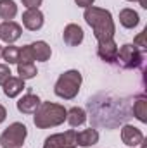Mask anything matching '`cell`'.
Returning a JSON list of instances; mask_svg holds the SVG:
<instances>
[{
    "instance_id": "24",
    "label": "cell",
    "mask_w": 147,
    "mask_h": 148,
    "mask_svg": "<svg viewBox=\"0 0 147 148\" xmlns=\"http://www.w3.org/2000/svg\"><path fill=\"white\" fill-rule=\"evenodd\" d=\"M10 76H12L10 67H9L7 64H0V86H3V84H5V81H7Z\"/></svg>"
},
{
    "instance_id": "6",
    "label": "cell",
    "mask_w": 147,
    "mask_h": 148,
    "mask_svg": "<svg viewBox=\"0 0 147 148\" xmlns=\"http://www.w3.org/2000/svg\"><path fill=\"white\" fill-rule=\"evenodd\" d=\"M76 131L74 129H68L64 133H55V134H50L45 143L43 148H71L76 147Z\"/></svg>"
},
{
    "instance_id": "27",
    "label": "cell",
    "mask_w": 147,
    "mask_h": 148,
    "mask_svg": "<svg viewBox=\"0 0 147 148\" xmlns=\"http://www.w3.org/2000/svg\"><path fill=\"white\" fill-rule=\"evenodd\" d=\"M5 119H7V109H5V107L0 103V124H2Z\"/></svg>"
},
{
    "instance_id": "7",
    "label": "cell",
    "mask_w": 147,
    "mask_h": 148,
    "mask_svg": "<svg viewBox=\"0 0 147 148\" xmlns=\"http://www.w3.org/2000/svg\"><path fill=\"white\" fill-rule=\"evenodd\" d=\"M121 141H123L126 147L137 148V147H140L142 141H144V133H142L139 127L132 126V124H125V126L121 127Z\"/></svg>"
},
{
    "instance_id": "12",
    "label": "cell",
    "mask_w": 147,
    "mask_h": 148,
    "mask_svg": "<svg viewBox=\"0 0 147 148\" xmlns=\"http://www.w3.org/2000/svg\"><path fill=\"white\" fill-rule=\"evenodd\" d=\"M42 103V100H40V97L35 95V93H26V95H23L19 100H17V103H16V107H17V110L21 112V114H35V110L38 109V105Z\"/></svg>"
},
{
    "instance_id": "15",
    "label": "cell",
    "mask_w": 147,
    "mask_h": 148,
    "mask_svg": "<svg viewBox=\"0 0 147 148\" xmlns=\"http://www.w3.org/2000/svg\"><path fill=\"white\" fill-rule=\"evenodd\" d=\"M139 23H140V16H139L137 10H133V9H123V10H119V24L123 28L133 29V28L139 26Z\"/></svg>"
},
{
    "instance_id": "14",
    "label": "cell",
    "mask_w": 147,
    "mask_h": 148,
    "mask_svg": "<svg viewBox=\"0 0 147 148\" xmlns=\"http://www.w3.org/2000/svg\"><path fill=\"white\" fill-rule=\"evenodd\" d=\"M23 90H24V81H23L21 77H16V76H10V77L5 81V84H3V95H5L7 98H16V97H19V95L23 93Z\"/></svg>"
},
{
    "instance_id": "4",
    "label": "cell",
    "mask_w": 147,
    "mask_h": 148,
    "mask_svg": "<svg viewBox=\"0 0 147 148\" xmlns=\"http://www.w3.org/2000/svg\"><path fill=\"white\" fill-rule=\"evenodd\" d=\"M26 136H28V127L23 122H12L0 134V147L2 148H23V143H24Z\"/></svg>"
},
{
    "instance_id": "18",
    "label": "cell",
    "mask_w": 147,
    "mask_h": 148,
    "mask_svg": "<svg viewBox=\"0 0 147 148\" xmlns=\"http://www.w3.org/2000/svg\"><path fill=\"white\" fill-rule=\"evenodd\" d=\"M17 16V5L14 0H0V19L12 21Z\"/></svg>"
},
{
    "instance_id": "1",
    "label": "cell",
    "mask_w": 147,
    "mask_h": 148,
    "mask_svg": "<svg viewBox=\"0 0 147 148\" xmlns=\"http://www.w3.org/2000/svg\"><path fill=\"white\" fill-rule=\"evenodd\" d=\"M83 17L87 21V24L92 28L94 36L97 41H107L114 40L116 35V24L107 9H101V7H87L83 12Z\"/></svg>"
},
{
    "instance_id": "31",
    "label": "cell",
    "mask_w": 147,
    "mask_h": 148,
    "mask_svg": "<svg viewBox=\"0 0 147 148\" xmlns=\"http://www.w3.org/2000/svg\"><path fill=\"white\" fill-rule=\"evenodd\" d=\"M71 148H76V147H71Z\"/></svg>"
},
{
    "instance_id": "8",
    "label": "cell",
    "mask_w": 147,
    "mask_h": 148,
    "mask_svg": "<svg viewBox=\"0 0 147 148\" xmlns=\"http://www.w3.org/2000/svg\"><path fill=\"white\" fill-rule=\"evenodd\" d=\"M23 35V29L17 23L14 21H3L0 24V40L5 41L7 45H12L14 41H17Z\"/></svg>"
},
{
    "instance_id": "11",
    "label": "cell",
    "mask_w": 147,
    "mask_h": 148,
    "mask_svg": "<svg viewBox=\"0 0 147 148\" xmlns=\"http://www.w3.org/2000/svg\"><path fill=\"white\" fill-rule=\"evenodd\" d=\"M83 38H85V33H83L81 26L73 24V23L68 24L64 28V31H62V40H64V43L68 47H78L83 41Z\"/></svg>"
},
{
    "instance_id": "10",
    "label": "cell",
    "mask_w": 147,
    "mask_h": 148,
    "mask_svg": "<svg viewBox=\"0 0 147 148\" xmlns=\"http://www.w3.org/2000/svg\"><path fill=\"white\" fill-rule=\"evenodd\" d=\"M97 55L107 62V64H114L116 62V57H118V45L114 40H107V41H99V47H97Z\"/></svg>"
},
{
    "instance_id": "5",
    "label": "cell",
    "mask_w": 147,
    "mask_h": 148,
    "mask_svg": "<svg viewBox=\"0 0 147 148\" xmlns=\"http://www.w3.org/2000/svg\"><path fill=\"white\" fill-rule=\"evenodd\" d=\"M144 62V53L133 45V43H125L123 47L118 48V57L116 64H119L123 69H137Z\"/></svg>"
},
{
    "instance_id": "21",
    "label": "cell",
    "mask_w": 147,
    "mask_h": 148,
    "mask_svg": "<svg viewBox=\"0 0 147 148\" xmlns=\"http://www.w3.org/2000/svg\"><path fill=\"white\" fill-rule=\"evenodd\" d=\"M2 59L9 64H17L19 62V47H16L14 43L12 45H7L2 48Z\"/></svg>"
},
{
    "instance_id": "30",
    "label": "cell",
    "mask_w": 147,
    "mask_h": 148,
    "mask_svg": "<svg viewBox=\"0 0 147 148\" xmlns=\"http://www.w3.org/2000/svg\"><path fill=\"white\" fill-rule=\"evenodd\" d=\"M126 2H137V0H126Z\"/></svg>"
},
{
    "instance_id": "3",
    "label": "cell",
    "mask_w": 147,
    "mask_h": 148,
    "mask_svg": "<svg viewBox=\"0 0 147 148\" xmlns=\"http://www.w3.org/2000/svg\"><path fill=\"white\" fill-rule=\"evenodd\" d=\"M81 83H83L81 73L76 69H69L57 77V81L54 84V93L62 100H73L80 93Z\"/></svg>"
},
{
    "instance_id": "23",
    "label": "cell",
    "mask_w": 147,
    "mask_h": 148,
    "mask_svg": "<svg viewBox=\"0 0 147 148\" xmlns=\"http://www.w3.org/2000/svg\"><path fill=\"white\" fill-rule=\"evenodd\" d=\"M146 36H147V31L144 29L142 33H139L137 36L133 38V45L140 50V52H144V50H147V41H146Z\"/></svg>"
},
{
    "instance_id": "17",
    "label": "cell",
    "mask_w": 147,
    "mask_h": 148,
    "mask_svg": "<svg viewBox=\"0 0 147 148\" xmlns=\"http://www.w3.org/2000/svg\"><path fill=\"white\" fill-rule=\"evenodd\" d=\"M66 121L69 122V126H71V127L83 126V124L87 122V112L83 110L81 107H71V109L68 110Z\"/></svg>"
},
{
    "instance_id": "2",
    "label": "cell",
    "mask_w": 147,
    "mask_h": 148,
    "mask_svg": "<svg viewBox=\"0 0 147 148\" xmlns=\"http://www.w3.org/2000/svg\"><path fill=\"white\" fill-rule=\"evenodd\" d=\"M66 115H68V109L64 105L54 102H42L33 114V124L38 129L57 127L66 121Z\"/></svg>"
},
{
    "instance_id": "29",
    "label": "cell",
    "mask_w": 147,
    "mask_h": 148,
    "mask_svg": "<svg viewBox=\"0 0 147 148\" xmlns=\"http://www.w3.org/2000/svg\"><path fill=\"white\" fill-rule=\"evenodd\" d=\"M2 48H3V47H2V45H0V59H2Z\"/></svg>"
},
{
    "instance_id": "28",
    "label": "cell",
    "mask_w": 147,
    "mask_h": 148,
    "mask_svg": "<svg viewBox=\"0 0 147 148\" xmlns=\"http://www.w3.org/2000/svg\"><path fill=\"white\" fill-rule=\"evenodd\" d=\"M139 3H140V7L142 9H147V0H137Z\"/></svg>"
},
{
    "instance_id": "26",
    "label": "cell",
    "mask_w": 147,
    "mask_h": 148,
    "mask_svg": "<svg viewBox=\"0 0 147 148\" xmlns=\"http://www.w3.org/2000/svg\"><path fill=\"white\" fill-rule=\"evenodd\" d=\"M94 2H95V0H74V3H76L78 7H83V9L92 7V5H94Z\"/></svg>"
},
{
    "instance_id": "16",
    "label": "cell",
    "mask_w": 147,
    "mask_h": 148,
    "mask_svg": "<svg viewBox=\"0 0 147 148\" xmlns=\"http://www.w3.org/2000/svg\"><path fill=\"white\" fill-rule=\"evenodd\" d=\"M31 48H33V53H35V60H40V62H47L52 55L50 45L43 40H38L35 43H31Z\"/></svg>"
},
{
    "instance_id": "20",
    "label": "cell",
    "mask_w": 147,
    "mask_h": 148,
    "mask_svg": "<svg viewBox=\"0 0 147 148\" xmlns=\"http://www.w3.org/2000/svg\"><path fill=\"white\" fill-rule=\"evenodd\" d=\"M133 115L142 122L146 124L147 122V98L146 97H139L133 103Z\"/></svg>"
},
{
    "instance_id": "13",
    "label": "cell",
    "mask_w": 147,
    "mask_h": 148,
    "mask_svg": "<svg viewBox=\"0 0 147 148\" xmlns=\"http://www.w3.org/2000/svg\"><path fill=\"white\" fill-rule=\"evenodd\" d=\"M76 147H83V148H88V147H94L99 143V133L97 129H83L80 133H76Z\"/></svg>"
},
{
    "instance_id": "25",
    "label": "cell",
    "mask_w": 147,
    "mask_h": 148,
    "mask_svg": "<svg viewBox=\"0 0 147 148\" xmlns=\"http://www.w3.org/2000/svg\"><path fill=\"white\" fill-rule=\"evenodd\" d=\"M21 2H23V5L26 9H38L43 0H21Z\"/></svg>"
},
{
    "instance_id": "22",
    "label": "cell",
    "mask_w": 147,
    "mask_h": 148,
    "mask_svg": "<svg viewBox=\"0 0 147 148\" xmlns=\"http://www.w3.org/2000/svg\"><path fill=\"white\" fill-rule=\"evenodd\" d=\"M19 62H35V53L31 45H24L23 48H19Z\"/></svg>"
},
{
    "instance_id": "19",
    "label": "cell",
    "mask_w": 147,
    "mask_h": 148,
    "mask_svg": "<svg viewBox=\"0 0 147 148\" xmlns=\"http://www.w3.org/2000/svg\"><path fill=\"white\" fill-rule=\"evenodd\" d=\"M37 74H38V69L33 62H19L17 64V77H21L23 81L33 79Z\"/></svg>"
},
{
    "instance_id": "9",
    "label": "cell",
    "mask_w": 147,
    "mask_h": 148,
    "mask_svg": "<svg viewBox=\"0 0 147 148\" xmlns=\"http://www.w3.org/2000/svg\"><path fill=\"white\" fill-rule=\"evenodd\" d=\"M45 19H43V12L40 9H26L23 12V26L30 31H38L42 29Z\"/></svg>"
}]
</instances>
